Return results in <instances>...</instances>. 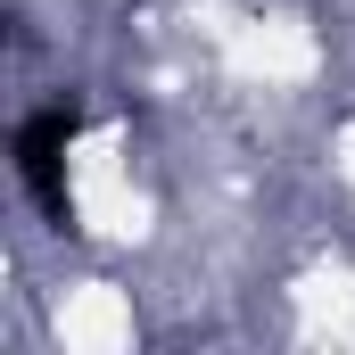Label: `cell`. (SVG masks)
<instances>
[{"mask_svg": "<svg viewBox=\"0 0 355 355\" xmlns=\"http://www.w3.org/2000/svg\"><path fill=\"white\" fill-rule=\"evenodd\" d=\"M75 132H83L75 99H50V107H33L17 124V182L33 190V207L50 223H75V198H67V149H75Z\"/></svg>", "mask_w": 355, "mask_h": 355, "instance_id": "cell-1", "label": "cell"}]
</instances>
